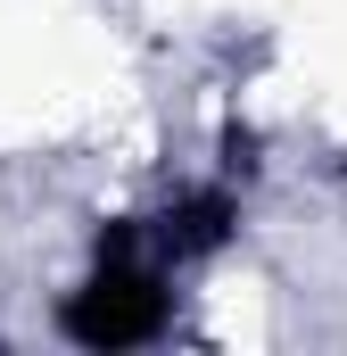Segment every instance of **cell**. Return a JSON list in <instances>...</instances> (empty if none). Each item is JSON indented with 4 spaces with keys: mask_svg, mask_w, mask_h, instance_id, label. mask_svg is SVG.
Returning <instances> with one entry per match:
<instances>
[{
    "mask_svg": "<svg viewBox=\"0 0 347 356\" xmlns=\"http://www.w3.org/2000/svg\"><path fill=\"white\" fill-rule=\"evenodd\" d=\"M240 232V191L232 182H198V191H182L166 216H158V249H166L174 266H198V257H215L223 241Z\"/></svg>",
    "mask_w": 347,
    "mask_h": 356,
    "instance_id": "cell-2",
    "label": "cell"
},
{
    "mask_svg": "<svg viewBox=\"0 0 347 356\" xmlns=\"http://www.w3.org/2000/svg\"><path fill=\"white\" fill-rule=\"evenodd\" d=\"M174 323V290L158 266H141V257H124V266H91L83 290H67L58 298V332L75 340V348H149V340H166Z\"/></svg>",
    "mask_w": 347,
    "mask_h": 356,
    "instance_id": "cell-1",
    "label": "cell"
}]
</instances>
